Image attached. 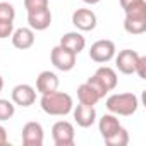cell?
Wrapping results in <instances>:
<instances>
[{
  "label": "cell",
  "instance_id": "d6986e66",
  "mask_svg": "<svg viewBox=\"0 0 146 146\" xmlns=\"http://www.w3.org/2000/svg\"><path fill=\"white\" fill-rule=\"evenodd\" d=\"M124 29L129 35H143L146 31V19H132L125 17L124 19Z\"/></svg>",
  "mask_w": 146,
  "mask_h": 146
},
{
  "label": "cell",
  "instance_id": "4fadbf2b",
  "mask_svg": "<svg viewBox=\"0 0 146 146\" xmlns=\"http://www.w3.org/2000/svg\"><path fill=\"white\" fill-rule=\"evenodd\" d=\"M58 45H62L64 48L70 50L72 53L79 55L84 50V46H86V40H84V36L79 31H70V33H65L60 38V43Z\"/></svg>",
  "mask_w": 146,
  "mask_h": 146
},
{
  "label": "cell",
  "instance_id": "ba28073f",
  "mask_svg": "<svg viewBox=\"0 0 146 146\" xmlns=\"http://www.w3.org/2000/svg\"><path fill=\"white\" fill-rule=\"evenodd\" d=\"M113 58H115V67L119 69V72H122V74H134L139 53L136 50L125 48V50H120L119 53H115Z\"/></svg>",
  "mask_w": 146,
  "mask_h": 146
},
{
  "label": "cell",
  "instance_id": "5bb4252c",
  "mask_svg": "<svg viewBox=\"0 0 146 146\" xmlns=\"http://www.w3.org/2000/svg\"><path fill=\"white\" fill-rule=\"evenodd\" d=\"M98 81H100V84L110 93V91H113L115 88H117V83H119V78H117V72L112 69V67H108V65H102V67H98L96 70H95V74H93Z\"/></svg>",
  "mask_w": 146,
  "mask_h": 146
},
{
  "label": "cell",
  "instance_id": "4316f807",
  "mask_svg": "<svg viewBox=\"0 0 146 146\" xmlns=\"http://www.w3.org/2000/svg\"><path fill=\"white\" fill-rule=\"evenodd\" d=\"M9 143V137H7V129L4 125H0V146H5Z\"/></svg>",
  "mask_w": 146,
  "mask_h": 146
},
{
  "label": "cell",
  "instance_id": "e0dca14e",
  "mask_svg": "<svg viewBox=\"0 0 146 146\" xmlns=\"http://www.w3.org/2000/svg\"><path fill=\"white\" fill-rule=\"evenodd\" d=\"M78 100H79V103L93 105V107H95V105L102 100V96H100L88 83H83V84L78 86Z\"/></svg>",
  "mask_w": 146,
  "mask_h": 146
},
{
  "label": "cell",
  "instance_id": "2e32d148",
  "mask_svg": "<svg viewBox=\"0 0 146 146\" xmlns=\"http://www.w3.org/2000/svg\"><path fill=\"white\" fill-rule=\"evenodd\" d=\"M98 129H100V134L103 139L110 137L115 131L120 129V120H119V115L115 113H105L100 122H98Z\"/></svg>",
  "mask_w": 146,
  "mask_h": 146
},
{
  "label": "cell",
  "instance_id": "5b68a950",
  "mask_svg": "<svg viewBox=\"0 0 146 146\" xmlns=\"http://www.w3.org/2000/svg\"><path fill=\"white\" fill-rule=\"evenodd\" d=\"M52 137L55 146H72L74 144V125H72L69 120H58L53 124L52 127Z\"/></svg>",
  "mask_w": 146,
  "mask_h": 146
},
{
  "label": "cell",
  "instance_id": "484cf974",
  "mask_svg": "<svg viewBox=\"0 0 146 146\" xmlns=\"http://www.w3.org/2000/svg\"><path fill=\"white\" fill-rule=\"evenodd\" d=\"M86 83H88V84H90V86H91V88H93V90H95V91H96V93H98L100 96H102V98H105V96L108 95V91H107V90H105V88H103V86L100 84V81H98V79H96L95 76H91V78H90V79H88Z\"/></svg>",
  "mask_w": 146,
  "mask_h": 146
},
{
  "label": "cell",
  "instance_id": "7a4b0ae2",
  "mask_svg": "<svg viewBox=\"0 0 146 146\" xmlns=\"http://www.w3.org/2000/svg\"><path fill=\"white\" fill-rule=\"evenodd\" d=\"M105 107L110 113L129 117V115L136 113V110L139 107V100L134 93H113L107 98Z\"/></svg>",
  "mask_w": 146,
  "mask_h": 146
},
{
  "label": "cell",
  "instance_id": "3957f363",
  "mask_svg": "<svg viewBox=\"0 0 146 146\" xmlns=\"http://www.w3.org/2000/svg\"><path fill=\"white\" fill-rule=\"evenodd\" d=\"M76 57H78L76 53H72L70 50L64 48L62 45L53 46L52 52H50V60H52L53 67L58 69V70H62V72H69V70L74 69V65H76Z\"/></svg>",
  "mask_w": 146,
  "mask_h": 146
},
{
  "label": "cell",
  "instance_id": "cb8c5ba5",
  "mask_svg": "<svg viewBox=\"0 0 146 146\" xmlns=\"http://www.w3.org/2000/svg\"><path fill=\"white\" fill-rule=\"evenodd\" d=\"M14 33V21H4L0 19V40H5L12 36Z\"/></svg>",
  "mask_w": 146,
  "mask_h": 146
},
{
  "label": "cell",
  "instance_id": "603a6c76",
  "mask_svg": "<svg viewBox=\"0 0 146 146\" xmlns=\"http://www.w3.org/2000/svg\"><path fill=\"white\" fill-rule=\"evenodd\" d=\"M48 4H50V0H24V9L28 12L40 11V9H46Z\"/></svg>",
  "mask_w": 146,
  "mask_h": 146
},
{
  "label": "cell",
  "instance_id": "44dd1931",
  "mask_svg": "<svg viewBox=\"0 0 146 146\" xmlns=\"http://www.w3.org/2000/svg\"><path fill=\"white\" fill-rule=\"evenodd\" d=\"M16 113V105L9 100L0 98V122H5L9 119H12Z\"/></svg>",
  "mask_w": 146,
  "mask_h": 146
},
{
  "label": "cell",
  "instance_id": "f546056e",
  "mask_svg": "<svg viewBox=\"0 0 146 146\" xmlns=\"http://www.w3.org/2000/svg\"><path fill=\"white\" fill-rule=\"evenodd\" d=\"M2 90H4V78L0 76V93H2Z\"/></svg>",
  "mask_w": 146,
  "mask_h": 146
},
{
  "label": "cell",
  "instance_id": "f1b7e54d",
  "mask_svg": "<svg viewBox=\"0 0 146 146\" xmlns=\"http://www.w3.org/2000/svg\"><path fill=\"white\" fill-rule=\"evenodd\" d=\"M84 4H88V5H96V4H100L102 0H83Z\"/></svg>",
  "mask_w": 146,
  "mask_h": 146
},
{
  "label": "cell",
  "instance_id": "ffe728a7",
  "mask_svg": "<svg viewBox=\"0 0 146 146\" xmlns=\"http://www.w3.org/2000/svg\"><path fill=\"white\" fill-rule=\"evenodd\" d=\"M105 143L108 146H127L129 144V132H127V129H124L120 125V129L115 131L110 137H107Z\"/></svg>",
  "mask_w": 146,
  "mask_h": 146
},
{
  "label": "cell",
  "instance_id": "7402d4cb",
  "mask_svg": "<svg viewBox=\"0 0 146 146\" xmlns=\"http://www.w3.org/2000/svg\"><path fill=\"white\" fill-rule=\"evenodd\" d=\"M0 19L4 21H14L16 19V9L9 2H0Z\"/></svg>",
  "mask_w": 146,
  "mask_h": 146
},
{
  "label": "cell",
  "instance_id": "7c38bea8",
  "mask_svg": "<svg viewBox=\"0 0 146 146\" xmlns=\"http://www.w3.org/2000/svg\"><path fill=\"white\" fill-rule=\"evenodd\" d=\"M58 90V76L52 70H43L36 78V91L40 95H46Z\"/></svg>",
  "mask_w": 146,
  "mask_h": 146
},
{
  "label": "cell",
  "instance_id": "ac0fdd59",
  "mask_svg": "<svg viewBox=\"0 0 146 146\" xmlns=\"http://www.w3.org/2000/svg\"><path fill=\"white\" fill-rule=\"evenodd\" d=\"M125 17L132 19H146V0H137V2L131 4L129 7L124 9Z\"/></svg>",
  "mask_w": 146,
  "mask_h": 146
},
{
  "label": "cell",
  "instance_id": "9a60e30c",
  "mask_svg": "<svg viewBox=\"0 0 146 146\" xmlns=\"http://www.w3.org/2000/svg\"><path fill=\"white\" fill-rule=\"evenodd\" d=\"M12 45L19 50H28L35 45V31L31 28H19L12 33Z\"/></svg>",
  "mask_w": 146,
  "mask_h": 146
},
{
  "label": "cell",
  "instance_id": "8992f818",
  "mask_svg": "<svg viewBox=\"0 0 146 146\" xmlns=\"http://www.w3.org/2000/svg\"><path fill=\"white\" fill-rule=\"evenodd\" d=\"M72 24L78 31L88 33L93 31L98 24V17L91 9H78L72 12Z\"/></svg>",
  "mask_w": 146,
  "mask_h": 146
},
{
  "label": "cell",
  "instance_id": "6da1fadb",
  "mask_svg": "<svg viewBox=\"0 0 146 146\" xmlns=\"http://www.w3.org/2000/svg\"><path fill=\"white\" fill-rule=\"evenodd\" d=\"M40 107L45 113L48 115H55V117H65L67 113L72 112V107H74V102H72V96L69 93L64 91H52L46 95H41L40 100Z\"/></svg>",
  "mask_w": 146,
  "mask_h": 146
},
{
  "label": "cell",
  "instance_id": "8fae6325",
  "mask_svg": "<svg viewBox=\"0 0 146 146\" xmlns=\"http://www.w3.org/2000/svg\"><path fill=\"white\" fill-rule=\"evenodd\" d=\"M28 24L33 31H45L52 24V12L50 9H40L28 12Z\"/></svg>",
  "mask_w": 146,
  "mask_h": 146
},
{
  "label": "cell",
  "instance_id": "9c48e42d",
  "mask_svg": "<svg viewBox=\"0 0 146 146\" xmlns=\"http://www.w3.org/2000/svg\"><path fill=\"white\" fill-rule=\"evenodd\" d=\"M72 115H74V120L79 127H91L95 122H96V110L93 105H84V103H79L76 107H72Z\"/></svg>",
  "mask_w": 146,
  "mask_h": 146
},
{
  "label": "cell",
  "instance_id": "83f0119b",
  "mask_svg": "<svg viewBox=\"0 0 146 146\" xmlns=\"http://www.w3.org/2000/svg\"><path fill=\"white\" fill-rule=\"evenodd\" d=\"M134 2H137V0H120V7L125 9V7H129L131 4H134Z\"/></svg>",
  "mask_w": 146,
  "mask_h": 146
},
{
  "label": "cell",
  "instance_id": "30bf717a",
  "mask_svg": "<svg viewBox=\"0 0 146 146\" xmlns=\"http://www.w3.org/2000/svg\"><path fill=\"white\" fill-rule=\"evenodd\" d=\"M36 102V91L29 84H17L12 90V103L19 107H31Z\"/></svg>",
  "mask_w": 146,
  "mask_h": 146
},
{
  "label": "cell",
  "instance_id": "d4e9b609",
  "mask_svg": "<svg viewBox=\"0 0 146 146\" xmlns=\"http://www.w3.org/2000/svg\"><path fill=\"white\" fill-rule=\"evenodd\" d=\"M134 74H137L141 79H146V57H144V55H139V58H137V62H136Z\"/></svg>",
  "mask_w": 146,
  "mask_h": 146
},
{
  "label": "cell",
  "instance_id": "277c9868",
  "mask_svg": "<svg viewBox=\"0 0 146 146\" xmlns=\"http://www.w3.org/2000/svg\"><path fill=\"white\" fill-rule=\"evenodd\" d=\"M115 43L112 40H98L90 48V58L96 64H107L115 57Z\"/></svg>",
  "mask_w": 146,
  "mask_h": 146
},
{
  "label": "cell",
  "instance_id": "52a82bcc",
  "mask_svg": "<svg viewBox=\"0 0 146 146\" xmlns=\"http://www.w3.org/2000/svg\"><path fill=\"white\" fill-rule=\"evenodd\" d=\"M23 144L24 146H43L45 141V131L40 122H26L21 132Z\"/></svg>",
  "mask_w": 146,
  "mask_h": 146
}]
</instances>
